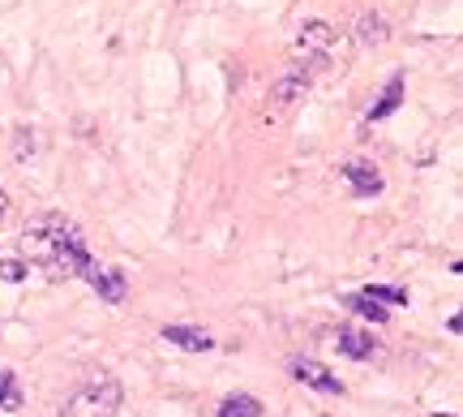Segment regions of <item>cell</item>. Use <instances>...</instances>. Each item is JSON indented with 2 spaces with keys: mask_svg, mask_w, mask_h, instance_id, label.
Instances as JSON below:
<instances>
[{
  "mask_svg": "<svg viewBox=\"0 0 463 417\" xmlns=\"http://www.w3.org/2000/svg\"><path fill=\"white\" fill-rule=\"evenodd\" d=\"M120 400H124V391L112 375H90L86 383H77L69 391V400L60 404L56 417H116L120 413Z\"/></svg>",
  "mask_w": 463,
  "mask_h": 417,
  "instance_id": "6da1fadb",
  "label": "cell"
},
{
  "mask_svg": "<svg viewBox=\"0 0 463 417\" xmlns=\"http://www.w3.org/2000/svg\"><path fill=\"white\" fill-rule=\"evenodd\" d=\"M292 379H296V383H304V387H314V391H326V396H343V383L334 379L322 361L296 357V361H292Z\"/></svg>",
  "mask_w": 463,
  "mask_h": 417,
  "instance_id": "7a4b0ae2",
  "label": "cell"
},
{
  "mask_svg": "<svg viewBox=\"0 0 463 417\" xmlns=\"http://www.w3.org/2000/svg\"><path fill=\"white\" fill-rule=\"evenodd\" d=\"M339 173L348 177V185H352L356 198H373V194H382V185H386V181H382V173H377L369 159H348Z\"/></svg>",
  "mask_w": 463,
  "mask_h": 417,
  "instance_id": "3957f363",
  "label": "cell"
},
{
  "mask_svg": "<svg viewBox=\"0 0 463 417\" xmlns=\"http://www.w3.org/2000/svg\"><path fill=\"white\" fill-rule=\"evenodd\" d=\"M86 284L99 292V301H108V306H120L124 292H129V280H124L120 267H95V272L86 276Z\"/></svg>",
  "mask_w": 463,
  "mask_h": 417,
  "instance_id": "277c9868",
  "label": "cell"
},
{
  "mask_svg": "<svg viewBox=\"0 0 463 417\" xmlns=\"http://www.w3.org/2000/svg\"><path fill=\"white\" fill-rule=\"evenodd\" d=\"M334 39H339V31H334L330 22H304L300 35H296V52L322 56V52H330V47H334Z\"/></svg>",
  "mask_w": 463,
  "mask_h": 417,
  "instance_id": "5b68a950",
  "label": "cell"
},
{
  "mask_svg": "<svg viewBox=\"0 0 463 417\" xmlns=\"http://www.w3.org/2000/svg\"><path fill=\"white\" fill-rule=\"evenodd\" d=\"M309 69H292V73H283V78L270 86V100L275 104H283V108H292V104H300L304 95H309Z\"/></svg>",
  "mask_w": 463,
  "mask_h": 417,
  "instance_id": "8992f818",
  "label": "cell"
},
{
  "mask_svg": "<svg viewBox=\"0 0 463 417\" xmlns=\"http://www.w3.org/2000/svg\"><path fill=\"white\" fill-rule=\"evenodd\" d=\"M163 340H168V345H176V349H185V353H211V349H215L211 331H202V327H180V323L163 327Z\"/></svg>",
  "mask_w": 463,
  "mask_h": 417,
  "instance_id": "52a82bcc",
  "label": "cell"
},
{
  "mask_svg": "<svg viewBox=\"0 0 463 417\" xmlns=\"http://www.w3.org/2000/svg\"><path fill=\"white\" fill-rule=\"evenodd\" d=\"M334 345H339V353L352 357V361H369V357L377 353V340H373L369 331H360V327H343Z\"/></svg>",
  "mask_w": 463,
  "mask_h": 417,
  "instance_id": "ba28073f",
  "label": "cell"
},
{
  "mask_svg": "<svg viewBox=\"0 0 463 417\" xmlns=\"http://www.w3.org/2000/svg\"><path fill=\"white\" fill-rule=\"evenodd\" d=\"M215 417H262V400L249 396V391H236V396H223Z\"/></svg>",
  "mask_w": 463,
  "mask_h": 417,
  "instance_id": "9c48e42d",
  "label": "cell"
},
{
  "mask_svg": "<svg viewBox=\"0 0 463 417\" xmlns=\"http://www.w3.org/2000/svg\"><path fill=\"white\" fill-rule=\"evenodd\" d=\"M356 39L365 43V47H377V43H386V39H391V26H386V17L365 13V17L356 22Z\"/></svg>",
  "mask_w": 463,
  "mask_h": 417,
  "instance_id": "30bf717a",
  "label": "cell"
},
{
  "mask_svg": "<svg viewBox=\"0 0 463 417\" xmlns=\"http://www.w3.org/2000/svg\"><path fill=\"white\" fill-rule=\"evenodd\" d=\"M399 104H403V78H399V73H395V78H391V82H386V91L377 95V104H373L369 120H386V116H391V112H395Z\"/></svg>",
  "mask_w": 463,
  "mask_h": 417,
  "instance_id": "8fae6325",
  "label": "cell"
},
{
  "mask_svg": "<svg viewBox=\"0 0 463 417\" xmlns=\"http://www.w3.org/2000/svg\"><path fill=\"white\" fill-rule=\"evenodd\" d=\"M0 409H5V413L22 409V383H17L13 370H0Z\"/></svg>",
  "mask_w": 463,
  "mask_h": 417,
  "instance_id": "7c38bea8",
  "label": "cell"
},
{
  "mask_svg": "<svg viewBox=\"0 0 463 417\" xmlns=\"http://www.w3.org/2000/svg\"><path fill=\"white\" fill-rule=\"evenodd\" d=\"M343 306H352L360 318H369V323H386V306H382V301H373V297H365V292H356V297H348Z\"/></svg>",
  "mask_w": 463,
  "mask_h": 417,
  "instance_id": "4fadbf2b",
  "label": "cell"
},
{
  "mask_svg": "<svg viewBox=\"0 0 463 417\" xmlns=\"http://www.w3.org/2000/svg\"><path fill=\"white\" fill-rule=\"evenodd\" d=\"M365 297H373L382 306H407V288H399V284H369Z\"/></svg>",
  "mask_w": 463,
  "mask_h": 417,
  "instance_id": "5bb4252c",
  "label": "cell"
},
{
  "mask_svg": "<svg viewBox=\"0 0 463 417\" xmlns=\"http://www.w3.org/2000/svg\"><path fill=\"white\" fill-rule=\"evenodd\" d=\"M35 129H13V159H31L35 155Z\"/></svg>",
  "mask_w": 463,
  "mask_h": 417,
  "instance_id": "9a60e30c",
  "label": "cell"
},
{
  "mask_svg": "<svg viewBox=\"0 0 463 417\" xmlns=\"http://www.w3.org/2000/svg\"><path fill=\"white\" fill-rule=\"evenodd\" d=\"M0 280L22 284V280H26V262H0Z\"/></svg>",
  "mask_w": 463,
  "mask_h": 417,
  "instance_id": "2e32d148",
  "label": "cell"
},
{
  "mask_svg": "<svg viewBox=\"0 0 463 417\" xmlns=\"http://www.w3.org/2000/svg\"><path fill=\"white\" fill-rule=\"evenodd\" d=\"M5 215H9V194L0 189V219H5Z\"/></svg>",
  "mask_w": 463,
  "mask_h": 417,
  "instance_id": "e0dca14e",
  "label": "cell"
},
{
  "mask_svg": "<svg viewBox=\"0 0 463 417\" xmlns=\"http://www.w3.org/2000/svg\"><path fill=\"white\" fill-rule=\"evenodd\" d=\"M437 417H455V413H437Z\"/></svg>",
  "mask_w": 463,
  "mask_h": 417,
  "instance_id": "ac0fdd59",
  "label": "cell"
}]
</instances>
